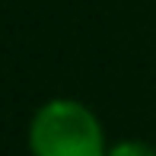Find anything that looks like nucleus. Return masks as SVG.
<instances>
[{"label":"nucleus","instance_id":"f257e3e1","mask_svg":"<svg viewBox=\"0 0 156 156\" xmlns=\"http://www.w3.org/2000/svg\"><path fill=\"white\" fill-rule=\"evenodd\" d=\"M32 156H105V131L99 118L76 99H51L29 121Z\"/></svg>","mask_w":156,"mask_h":156},{"label":"nucleus","instance_id":"f03ea898","mask_svg":"<svg viewBox=\"0 0 156 156\" xmlns=\"http://www.w3.org/2000/svg\"><path fill=\"white\" fill-rule=\"evenodd\" d=\"M105 156H156V150L144 140H118L115 147H108Z\"/></svg>","mask_w":156,"mask_h":156}]
</instances>
